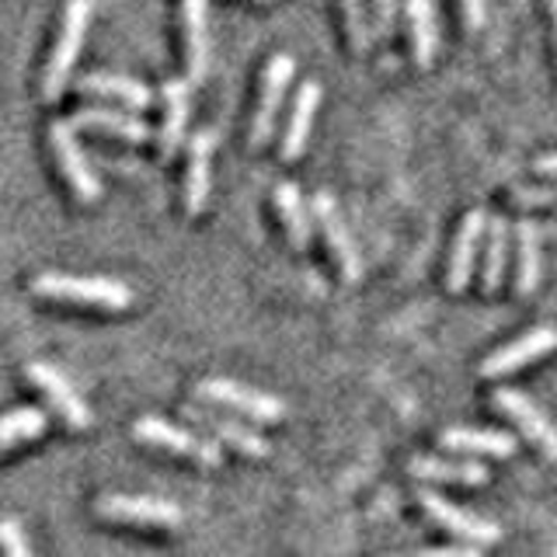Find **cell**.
<instances>
[{
    "instance_id": "6da1fadb",
    "label": "cell",
    "mask_w": 557,
    "mask_h": 557,
    "mask_svg": "<svg viewBox=\"0 0 557 557\" xmlns=\"http://www.w3.org/2000/svg\"><path fill=\"white\" fill-rule=\"evenodd\" d=\"M32 293L60 304H81L95 310H126L133 304V289L109 275H66V272H42L32 278Z\"/></svg>"
},
{
    "instance_id": "83f0119b",
    "label": "cell",
    "mask_w": 557,
    "mask_h": 557,
    "mask_svg": "<svg viewBox=\"0 0 557 557\" xmlns=\"http://www.w3.org/2000/svg\"><path fill=\"white\" fill-rule=\"evenodd\" d=\"M342 11H345L348 42H352L356 52H366L373 46V28H370V17H366L362 0H342Z\"/></svg>"
},
{
    "instance_id": "cb8c5ba5",
    "label": "cell",
    "mask_w": 557,
    "mask_h": 557,
    "mask_svg": "<svg viewBox=\"0 0 557 557\" xmlns=\"http://www.w3.org/2000/svg\"><path fill=\"white\" fill-rule=\"evenodd\" d=\"M275 209H278V216H283L289 244L296 251H304L310 244V216H307V206L300 199V188H296L293 182H278L275 185Z\"/></svg>"
},
{
    "instance_id": "8992f818",
    "label": "cell",
    "mask_w": 557,
    "mask_h": 557,
    "mask_svg": "<svg viewBox=\"0 0 557 557\" xmlns=\"http://www.w3.org/2000/svg\"><path fill=\"white\" fill-rule=\"evenodd\" d=\"M95 516L109 522H129V527H157V530H174L182 522L178 505L147 495H104L95 505Z\"/></svg>"
},
{
    "instance_id": "4dcf8cb0",
    "label": "cell",
    "mask_w": 557,
    "mask_h": 557,
    "mask_svg": "<svg viewBox=\"0 0 557 557\" xmlns=\"http://www.w3.org/2000/svg\"><path fill=\"white\" fill-rule=\"evenodd\" d=\"M512 199L519 206H557V191L554 188H516Z\"/></svg>"
},
{
    "instance_id": "e0dca14e",
    "label": "cell",
    "mask_w": 557,
    "mask_h": 557,
    "mask_svg": "<svg viewBox=\"0 0 557 557\" xmlns=\"http://www.w3.org/2000/svg\"><path fill=\"white\" fill-rule=\"evenodd\" d=\"M318 104H321V84L318 81H304L300 91H296V98H293V112H289V122H286L283 144H278V153H283L286 161H296V157L307 150Z\"/></svg>"
},
{
    "instance_id": "30bf717a",
    "label": "cell",
    "mask_w": 557,
    "mask_h": 557,
    "mask_svg": "<svg viewBox=\"0 0 557 557\" xmlns=\"http://www.w3.org/2000/svg\"><path fill=\"white\" fill-rule=\"evenodd\" d=\"M418 505H422L425 516L440 522V527H443L446 533L463 536L467 544L484 547V544H495V540H498V527H495V522H487V519H481V516H474V512L457 509V505L446 502L443 495L429 492V487H422V492H418Z\"/></svg>"
},
{
    "instance_id": "44dd1931",
    "label": "cell",
    "mask_w": 557,
    "mask_h": 557,
    "mask_svg": "<svg viewBox=\"0 0 557 557\" xmlns=\"http://www.w3.org/2000/svg\"><path fill=\"white\" fill-rule=\"evenodd\" d=\"M440 443L453 453H474V457H512L516 440L495 429H446Z\"/></svg>"
},
{
    "instance_id": "52a82bcc",
    "label": "cell",
    "mask_w": 557,
    "mask_h": 557,
    "mask_svg": "<svg viewBox=\"0 0 557 557\" xmlns=\"http://www.w3.org/2000/svg\"><path fill=\"white\" fill-rule=\"evenodd\" d=\"M293 70H296L293 57L278 52V57L269 60L265 74H261V95L251 115V147H265V139L272 136L278 109H283V98H286V87L293 81Z\"/></svg>"
},
{
    "instance_id": "ba28073f",
    "label": "cell",
    "mask_w": 557,
    "mask_h": 557,
    "mask_svg": "<svg viewBox=\"0 0 557 557\" xmlns=\"http://www.w3.org/2000/svg\"><path fill=\"white\" fill-rule=\"evenodd\" d=\"M25 373L35 387H39V394L49 400V408L63 418V425H70L74 432L91 429V408L84 405V397L70 387V380L60 370H52V366H46V362H28Z\"/></svg>"
},
{
    "instance_id": "7402d4cb",
    "label": "cell",
    "mask_w": 557,
    "mask_h": 557,
    "mask_svg": "<svg viewBox=\"0 0 557 557\" xmlns=\"http://www.w3.org/2000/svg\"><path fill=\"white\" fill-rule=\"evenodd\" d=\"M408 28H411V49L418 66H432L435 49H440V25H435L432 0H408Z\"/></svg>"
},
{
    "instance_id": "9c48e42d",
    "label": "cell",
    "mask_w": 557,
    "mask_h": 557,
    "mask_svg": "<svg viewBox=\"0 0 557 557\" xmlns=\"http://www.w3.org/2000/svg\"><path fill=\"white\" fill-rule=\"evenodd\" d=\"M313 223L321 226V237L331 248L335 265L342 269L345 283H356L359 272H362V261H359V251H356V240H352V234H348L338 206H335V199L327 196V191H318V196H313Z\"/></svg>"
},
{
    "instance_id": "ffe728a7",
    "label": "cell",
    "mask_w": 557,
    "mask_h": 557,
    "mask_svg": "<svg viewBox=\"0 0 557 557\" xmlns=\"http://www.w3.org/2000/svg\"><path fill=\"white\" fill-rule=\"evenodd\" d=\"M77 87L91 98H109V101L126 104V109H133V112L147 109V104L153 101L147 84H139L133 77H122V74H87Z\"/></svg>"
},
{
    "instance_id": "3957f363",
    "label": "cell",
    "mask_w": 557,
    "mask_h": 557,
    "mask_svg": "<svg viewBox=\"0 0 557 557\" xmlns=\"http://www.w3.org/2000/svg\"><path fill=\"white\" fill-rule=\"evenodd\" d=\"M196 394L202 400H209V405H220V408H231L244 418H255V422H283L286 414V405L272 394H261L255 387H248V383H234V380H202Z\"/></svg>"
},
{
    "instance_id": "4316f807",
    "label": "cell",
    "mask_w": 557,
    "mask_h": 557,
    "mask_svg": "<svg viewBox=\"0 0 557 557\" xmlns=\"http://www.w3.org/2000/svg\"><path fill=\"white\" fill-rule=\"evenodd\" d=\"M46 432V414L39 408H17L0 418V453H8L17 443H28Z\"/></svg>"
},
{
    "instance_id": "e575fe53",
    "label": "cell",
    "mask_w": 557,
    "mask_h": 557,
    "mask_svg": "<svg viewBox=\"0 0 557 557\" xmlns=\"http://www.w3.org/2000/svg\"><path fill=\"white\" fill-rule=\"evenodd\" d=\"M550 17H554V42H557V0H550Z\"/></svg>"
},
{
    "instance_id": "8fae6325",
    "label": "cell",
    "mask_w": 557,
    "mask_h": 557,
    "mask_svg": "<svg viewBox=\"0 0 557 557\" xmlns=\"http://www.w3.org/2000/svg\"><path fill=\"white\" fill-rule=\"evenodd\" d=\"M495 408L502 414H509L512 422L519 425V432L527 435V440H533L540 449L547 453V457L557 460V425L533 405L527 394H519L512 387H502V391H495Z\"/></svg>"
},
{
    "instance_id": "836d02e7",
    "label": "cell",
    "mask_w": 557,
    "mask_h": 557,
    "mask_svg": "<svg viewBox=\"0 0 557 557\" xmlns=\"http://www.w3.org/2000/svg\"><path fill=\"white\" fill-rule=\"evenodd\" d=\"M536 231H540V237H550V240H557V220H544V223H536Z\"/></svg>"
},
{
    "instance_id": "d6986e66",
    "label": "cell",
    "mask_w": 557,
    "mask_h": 557,
    "mask_svg": "<svg viewBox=\"0 0 557 557\" xmlns=\"http://www.w3.org/2000/svg\"><path fill=\"white\" fill-rule=\"evenodd\" d=\"M188 115H191V91L188 81L171 77L164 84V126H161V153L174 157L178 147L185 144V129H188Z\"/></svg>"
},
{
    "instance_id": "d4e9b609",
    "label": "cell",
    "mask_w": 557,
    "mask_h": 557,
    "mask_svg": "<svg viewBox=\"0 0 557 557\" xmlns=\"http://www.w3.org/2000/svg\"><path fill=\"white\" fill-rule=\"evenodd\" d=\"M516 289L533 293L540 283V231L533 220L516 223Z\"/></svg>"
},
{
    "instance_id": "603a6c76",
    "label": "cell",
    "mask_w": 557,
    "mask_h": 557,
    "mask_svg": "<svg viewBox=\"0 0 557 557\" xmlns=\"http://www.w3.org/2000/svg\"><path fill=\"white\" fill-rule=\"evenodd\" d=\"M411 474L422 481H446V484H487V470L470 460H440V457H414Z\"/></svg>"
},
{
    "instance_id": "277c9868",
    "label": "cell",
    "mask_w": 557,
    "mask_h": 557,
    "mask_svg": "<svg viewBox=\"0 0 557 557\" xmlns=\"http://www.w3.org/2000/svg\"><path fill=\"white\" fill-rule=\"evenodd\" d=\"M49 144H52V153H57V164L63 171V178L70 185V191L81 199V202H98L101 199V182L95 178V171L91 164H87V157L77 144V136H74V122H66V119H57L49 126Z\"/></svg>"
},
{
    "instance_id": "9a60e30c",
    "label": "cell",
    "mask_w": 557,
    "mask_h": 557,
    "mask_svg": "<svg viewBox=\"0 0 557 557\" xmlns=\"http://www.w3.org/2000/svg\"><path fill=\"white\" fill-rule=\"evenodd\" d=\"M182 46L188 81L199 84L209 70V11L206 0H182Z\"/></svg>"
},
{
    "instance_id": "ac0fdd59",
    "label": "cell",
    "mask_w": 557,
    "mask_h": 557,
    "mask_svg": "<svg viewBox=\"0 0 557 557\" xmlns=\"http://www.w3.org/2000/svg\"><path fill=\"white\" fill-rule=\"evenodd\" d=\"M74 126L81 129H95V133H109L115 139H126V144H147L150 126L144 119H136L129 112H115V109H101V104H87L74 115Z\"/></svg>"
},
{
    "instance_id": "4fadbf2b",
    "label": "cell",
    "mask_w": 557,
    "mask_h": 557,
    "mask_svg": "<svg viewBox=\"0 0 557 557\" xmlns=\"http://www.w3.org/2000/svg\"><path fill=\"white\" fill-rule=\"evenodd\" d=\"M557 348V331L554 327H533L527 331L522 338L502 345L498 352H492L484 362H481V376H505V373H516L522 370L527 362L547 356Z\"/></svg>"
},
{
    "instance_id": "484cf974",
    "label": "cell",
    "mask_w": 557,
    "mask_h": 557,
    "mask_svg": "<svg viewBox=\"0 0 557 557\" xmlns=\"http://www.w3.org/2000/svg\"><path fill=\"white\" fill-rule=\"evenodd\" d=\"M505 265H509V223L505 220H487L484 223V289L495 293Z\"/></svg>"
},
{
    "instance_id": "5bb4252c",
    "label": "cell",
    "mask_w": 557,
    "mask_h": 557,
    "mask_svg": "<svg viewBox=\"0 0 557 557\" xmlns=\"http://www.w3.org/2000/svg\"><path fill=\"white\" fill-rule=\"evenodd\" d=\"M213 150H216V136L202 129L188 139V171H185V196H182V206L188 216H199L206 202H209V168H213Z\"/></svg>"
},
{
    "instance_id": "7c38bea8",
    "label": "cell",
    "mask_w": 557,
    "mask_h": 557,
    "mask_svg": "<svg viewBox=\"0 0 557 557\" xmlns=\"http://www.w3.org/2000/svg\"><path fill=\"white\" fill-rule=\"evenodd\" d=\"M185 418L196 429H202L209 440L220 443V446H234L244 457H265L269 443L261 440L258 432H251L248 425L234 422V418H223L213 408H202V405H185Z\"/></svg>"
},
{
    "instance_id": "1f68e13d",
    "label": "cell",
    "mask_w": 557,
    "mask_h": 557,
    "mask_svg": "<svg viewBox=\"0 0 557 557\" xmlns=\"http://www.w3.org/2000/svg\"><path fill=\"white\" fill-rule=\"evenodd\" d=\"M460 8H463V17H467V25L478 32V28L484 25V14H487L484 0H460Z\"/></svg>"
},
{
    "instance_id": "7a4b0ae2",
    "label": "cell",
    "mask_w": 557,
    "mask_h": 557,
    "mask_svg": "<svg viewBox=\"0 0 557 557\" xmlns=\"http://www.w3.org/2000/svg\"><path fill=\"white\" fill-rule=\"evenodd\" d=\"M87 25H91V0H66L60 39L52 46L46 70H42V101H57L63 95L70 74H74V63L81 57Z\"/></svg>"
},
{
    "instance_id": "2e32d148",
    "label": "cell",
    "mask_w": 557,
    "mask_h": 557,
    "mask_svg": "<svg viewBox=\"0 0 557 557\" xmlns=\"http://www.w3.org/2000/svg\"><path fill=\"white\" fill-rule=\"evenodd\" d=\"M484 209H474V213H467L463 226L457 240H453V251H449V269H446V286L453 293L467 289L470 275H474V261H478V251H481V240H484Z\"/></svg>"
},
{
    "instance_id": "f1b7e54d",
    "label": "cell",
    "mask_w": 557,
    "mask_h": 557,
    "mask_svg": "<svg viewBox=\"0 0 557 557\" xmlns=\"http://www.w3.org/2000/svg\"><path fill=\"white\" fill-rule=\"evenodd\" d=\"M0 550L11 554V557H28L32 554V544L25 540L22 527H17L14 519H0Z\"/></svg>"
},
{
    "instance_id": "5b68a950",
    "label": "cell",
    "mask_w": 557,
    "mask_h": 557,
    "mask_svg": "<svg viewBox=\"0 0 557 557\" xmlns=\"http://www.w3.org/2000/svg\"><path fill=\"white\" fill-rule=\"evenodd\" d=\"M133 435L144 446H153V449H164V453H174V457H188L202 467H220L223 453H220V443L213 440H199V435H191L185 429H174L161 418H139L133 425Z\"/></svg>"
},
{
    "instance_id": "d6a6232c",
    "label": "cell",
    "mask_w": 557,
    "mask_h": 557,
    "mask_svg": "<svg viewBox=\"0 0 557 557\" xmlns=\"http://www.w3.org/2000/svg\"><path fill=\"white\" fill-rule=\"evenodd\" d=\"M536 171L540 174H547V178H557V153H544L536 161Z\"/></svg>"
},
{
    "instance_id": "f546056e",
    "label": "cell",
    "mask_w": 557,
    "mask_h": 557,
    "mask_svg": "<svg viewBox=\"0 0 557 557\" xmlns=\"http://www.w3.org/2000/svg\"><path fill=\"white\" fill-rule=\"evenodd\" d=\"M373 14H376V35L380 39H387L394 32V17H397V0H373Z\"/></svg>"
}]
</instances>
